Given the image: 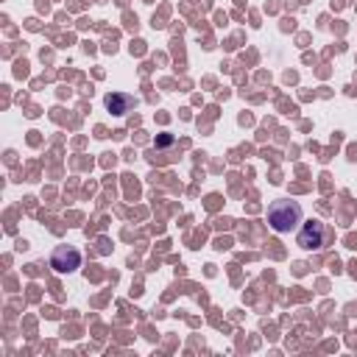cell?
<instances>
[{
    "label": "cell",
    "mask_w": 357,
    "mask_h": 357,
    "mask_svg": "<svg viewBox=\"0 0 357 357\" xmlns=\"http://www.w3.org/2000/svg\"><path fill=\"white\" fill-rule=\"evenodd\" d=\"M78 265H81V254H78L73 245H61V248H56L53 257H50V268H53L56 273H73Z\"/></svg>",
    "instance_id": "3"
},
{
    "label": "cell",
    "mask_w": 357,
    "mask_h": 357,
    "mask_svg": "<svg viewBox=\"0 0 357 357\" xmlns=\"http://www.w3.org/2000/svg\"><path fill=\"white\" fill-rule=\"evenodd\" d=\"M298 245L307 251H318L326 245V226L321 220H307L298 229Z\"/></svg>",
    "instance_id": "2"
},
{
    "label": "cell",
    "mask_w": 357,
    "mask_h": 357,
    "mask_svg": "<svg viewBox=\"0 0 357 357\" xmlns=\"http://www.w3.org/2000/svg\"><path fill=\"white\" fill-rule=\"evenodd\" d=\"M268 223H271L273 231L287 234L301 223V206L296 201H290V198H279L268 209Z\"/></svg>",
    "instance_id": "1"
},
{
    "label": "cell",
    "mask_w": 357,
    "mask_h": 357,
    "mask_svg": "<svg viewBox=\"0 0 357 357\" xmlns=\"http://www.w3.org/2000/svg\"><path fill=\"white\" fill-rule=\"evenodd\" d=\"M106 106H109L114 114H126V112H131V109L137 106V100H134L131 95H123V92H112V95H106Z\"/></svg>",
    "instance_id": "4"
}]
</instances>
